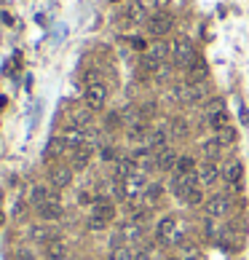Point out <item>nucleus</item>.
Returning a JSON list of instances; mask_svg holds the SVG:
<instances>
[{
	"mask_svg": "<svg viewBox=\"0 0 249 260\" xmlns=\"http://www.w3.org/2000/svg\"><path fill=\"white\" fill-rule=\"evenodd\" d=\"M196 59H198V54H196V46H193V41H190V38H185V35H180L172 43V62H174V67L188 70Z\"/></svg>",
	"mask_w": 249,
	"mask_h": 260,
	"instance_id": "nucleus-1",
	"label": "nucleus"
},
{
	"mask_svg": "<svg viewBox=\"0 0 249 260\" xmlns=\"http://www.w3.org/2000/svg\"><path fill=\"white\" fill-rule=\"evenodd\" d=\"M113 217H115V207H113V201H107V199H97V201H94V207H91V220H89V225L94 228V231H99V228H105Z\"/></svg>",
	"mask_w": 249,
	"mask_h": 260,
	"instance_id": "nucleus-2",
	"label": "nucleus"
},
{
	"mask_svg": "<svg viewBox=\"0 0 249 260\" xmlns=\"http://www.w3.org/2000/svg\"><path fill=\"white\" fill-rule=\"evenodd\" d=\"M147 33L155 35V38H161V35H166V33H172V27H174V17L169 11H155L153 17H147Z\"/></svg>",
	"mask_w": 249,
	"mask_h": 260,
	"instance_id": "nucleus-3",
	"label": "nucleus"
},
{
	"mask_svg": "<svg viewBox=\"0 0 249 260\" xmlns=\"http://www.w3.org/2000/svg\"><path fill=\"white\" fill-rule=\"evenodd\" d=\"M155 236H158V241H161V244H166V247H174V244H180V241H182L180 231H177L174 217H163L161 223H158V228H155Z\"/></svg>",
	"mask_w": 249,
	"mask_h": 260,
	"instance_id": "nucleus-4",
	"label": "nucleus"
},
{
	"mask_svg": "<svg viewBox=\"0 0 249 260\" xmlns=\"http://www.w3.org/2000/svg\"><path fill=\"white\" fill-rule=\"evenodd\" d=\"M233 212V199L228 193H214L212 199L206 201V215L209 217H225Z\"/></svg>",
	"mask_w": 249,
	"mask_h": 260,
	"instance_id": "nucleus-5",
	"label": "nucleus"
},
{
	"mask_svg": "<svg viewBox=\"0 0 249 260\" xmlns=\"http://www.w3.org/2000/svg\"><path fill=\"white\" fill-rule=\"evenodd\" d=\"M105 102H107V86H105V81H99V83H86V107L102 110Z\"/></svg>",
	"mask_w": 249,
	"mask_h": 260,
	"instance_id": "nucleus-6",
	"label": "nucleus"
},
{
	"mask_svg": "<svg viewBox=\"0 0 249 260\" xmlns=\"http://www.w3.org/2000/svg\"><path fill=\"white\" fill-rule=\"evenodd\" d=\"M139 22H147L145 6L139 3V0H131L126 9H123V14H121V25L123 27H134V25H139Z\"/></svg>",
	"mask_w": 249,
	"mask_h": 260,
	"instance_id": "nucleus-7",
	"label": "nucleus"
},
{
	"mask_svg": "<svg viewBox=\"0 0 249 260\" xmlns=\"http://www.w3.org/2000/svg\"><path fill=\"white\" fill-rule=\"evenodd\" d=\"M196 185H198V175H196V172H190V175H174L172 177V191L180 196V199H185V196H188Z\"/></svg>",
	"mask_w": 249,
	"mask_h": 260,
	"instance_id": "nucleus-8",
	"label": "nucleus"
},
{
	"mask_svg": "<svg viewBox=\"0 0 249 260\" xmlns=\"http://www.w3.org/2000/svg\"><path fill=\"white\" fill-rule=\"evenodd\" d=\"M38 215H41L43 220H59L62 215H65V209H62V201H59V196L54 193L49 201L46 204H41V207H38Z\"/></svg>",
	"mask_w": 249,
	"mask_h": 260,
	"instance_id": "nucleus-9",
	"label": "nucleus"
},
{
	"mask_svg": "<svg viewBox=\"0 0 249 260\" xmlns=\"http://www.w3.org/2000/svg\"><path fill=\"white\" fill-rule=\"evenodd\" d=\"M196 175H198V180H201L204 185H214L217 180H220V169H217L214 161H204V164L196 169Z\"/></svg>",
	"mask_w": 249,
	"mask_h": 260,
	"instance_id": "nucleus-10",
	"label": "nucleus"
},
{
	"mask_svg": "<svg viewBox=\"0 0 249 260\" xmlns=\"http://www.w3.org/2000/svg\"><path fill=\"white\" fill-rule=\"evenodd\" d=\"M49 180L54 188H67L70 183H73V169L70 167H54L49 172Z\"/></svg>",
	"mask_w": 249,
	"mask_h": 260,
	"instance_id": "nucleus-11",
	"label": "nucleus"
},
{
	"mask_svg": "<svg viewBox=\"0 0 249 260\" xmlns=\"http://www.w3.org/2000/svg\"><path fill=\"white\" fill-rule=\"evenodd\" d=\"M206 78H209V67H206V62L198 57V59L188 67V83H204Z\"/></svg>",
	"mask_w": 249,
	"mask_h": 260,
	"instance_id": "nucleus-12",
	"label": "nucleus"
},
{
	"mask_svg": "<svg viewBox=\"0 0 249 260\" xmlns=\"http://www.w3.org/2000/svg\"><path fill=\"white\" fill-rule=\"evenodd\" d=\"M91 113H94L91 107H73V113H70L73 126H78V129H91Z\"/></svg>",
	"mask_w": 249,
	"mask_h": 260,
	"instance_id": "nucleus-13",
	"label": "nucleus"
},
{
	"mask_svg": "<svg viewBox=\"0 0 249 260\" xmlns=\"http://www.w3.org/2000/svg\"><path fill=\"white\" fill-rule=\"evenodd\" d=\"M155 167H158L161 172H172L174 167H177V156L169 151H161V153H155Z\"/></svg>",
	"mask_w": 249,
	"mask_h": 260,
	"instance_id": "nucleus-14",
	"label": "nucleus"
},
{
	"mask_svg": "<svg viewBox=\"0 0 249 260\" xmlns=\"http://www.w3.org/2000/svg\"><path fill=\"white\" fill-rule=\"evenodd\" d=\"M91 161V145H81L73 151V167L75 169H86Z\"/></svg>",
	"mask_w": 249,
	"mask_h": 260,
	"instance_id": "nucleus-15",
	"label": "nucleus"
},
{
	"mask_svg": "<svg viewBox=\"0 0 249 260\" xmlns=\"http://www.w3.org/2000/svg\"><path fill=\"white\" fill-rule=\"evenodd\" d=\"M46 257H49V260H65L67 257V244L59 241V239L49 241V244H46Z\"/></svg>",
	"mask_w": 249,
	"mask_h": 260,
	"instance_id": "nucleus-16",
	"label": "nucleus"
},
{
	"mask_svg": "<svg viewBox=\"0 0 249 260\" xmlns=\"http://www.w3.org/2000/svg\"><path fill=\"white\" fill-rule=\"evenodd\" d=\"M134 172H139L134 159H121L118 164H115V180H126L129 175H134Z\"/></svg>",
	"mask_w": 249,
	"mask_h": 260,
	"instance_id": "nucleus-17",
	"label": "nucleus"
},
{
	"mask_svg": "<svg viewBox=\"0 0 249 260\" xmlns=\"http://www.w3.org/2000/svg\"><path fill=\"white\" fill-rule=\"evenodd\" d=\"M241 169H244V167H241L238 161H230L228 167H225V172H222V177L228 180V183H230L233 188H236V191L241 188Z\"/></svg>",
	"mask_w": 249,
	"mask_h": 260,
	"instance_id": "nucleus-18",
	"label": "nucleus"
},
{
	"mask_svg": "<svg viewBox=\"0 0 249 260\" xmlns=\"http://www.w3.org/2000/svg\"><path fill=\"white\" fill-rule=\"evenodd\" d=\"M70 151L67 143H65V137H54L49 148H46V161H51V159H57V156H65Z\"/></svg>",
	"mask_w": 249,
	"mask_h": 260,
	"instance_id": "nucleus-19",
	"label": "nucleus"
},
{
	"mask_svg": "<svg viewBox=\"0 0 249 260\" xmlns=\"http://www.w3.org/2000/svg\"><path fill=\"white\" fill-rule=\"evenodd\" d=\"M169 54H172V49H166V46H163V43H155L153 49L145 54V57H147V59H153L155 65H163V62L169 59Z\"/></svg>",
	"mask_w": 249,
	"mask_h": 260,
	"instance_id": "nucleus-20",
	"label": "nucleus"
},
{
	"mask_svg": "<svg viewBox=\"0 0 249 260\" xmlns=\"http://www.w3.org/2000/svg\"><path fill=\"white\" fill-rule=\"evenodd\" d=\"M222 153V143L220 140H209V143H204V159L206 161H217Z\"/></svg>",
	"mask_w": 249,
	"mask_h": 260,
	"instance_id": "nucleus-21",
	"label": "nucleus"
},
{
	"mask_svg": "<svg viewBox=\"0 0 249 260\" xmlns=\"http://www.w3.org/2000/svg\"><path fill=\"white\" fill-rule=\"evenodd\" d=\"M158 199H161V185H147V191L142 193V209H150Z\"/></svg>",
	"mask_w": 249,
	"mask_h": 260,
	"instance_id": "nucleus-22",
	"label": "nucleus"
},
{
	"mask_svg": "<svg viewBox=\"0 0 249 260\" xmlns=\"http://www.w3.org/2000/svg\"><path fill=\"white\" fill-rule=\"evenodd\" d=\"M209 123H212L214 129H225V126H228V113H225V107L212 110V113H209Z\"/></svg>",
	"mask_w": 249,
	"mask_h": 260,
	"instance_id": "nucleus-23",
	"label": "nucleus"
},
{
	"mask_svg": "<svg viewBox=\"0 0 249 260\" xmlns=\"http://www.w3.org/2000/svg\"><path fill=\"white\" fill-rule=\"evenodd\" d=\"M54 196V191H49V188H43V185H38V188H33V204H35V209L41 207V204H46Z\"/></svg>",
	"mask_w": 249,
	"mask_h": 260,
	"instance_id": "nucleus-24",
	"label": "nucleus"
},
{
	"mask_svg": "<svg viewBox=\"0 0 249 260\" xmlns=\"http://www.w3.org/2000/svg\"><path fill=\"white\" fill-rule=\"evenodd\" d=\"M177 175H190V172H196V161L190 159V156H182V159H177Z\"/></svg>",
	"mask_w": 249,
	"mask_h": 260,
	"instance_id": "nucleus-25",
	"label": "nucleus"
},
{
	"mask_svg": "<svg viewBox=\"0 0 249 260\" xmlns=\"http://www.w3.org/2000/svg\"><path fill=\"white\" fill-rule=\"evenodd\" d=\"M110 260H134V255H131L129 247H113Z\"/></svg>",
	"mask_w": 249,
	"mask_h": 260,
	"instance_id": "nucleus-26",
	"label": "nucleus"
},
{
	"mask_svg": "<svg viewBox=\"0 0 249 260\" xmlns=\"http://www.w3.org/2000/svg\"><path fill=\"white\" fill-rule=\"evenodd\" d=\"M54 231H49V228H35V231H33V239L35 241H46V244H49V241H54V236H51Z\"/></svg>",
	"mask_w": 249,
	"mask_h": 260,
	"instance_id": "nucleus-27",
	"label": "nucleus"
},
{
	"mask_svg": "<svg viewBox=\"0 0 249 260\" xmlns=\"http://www.w3.org/2000/svg\"><path fill=\"white\" fill-rule=\"evenodd\" d=\"M182 201H185V204H201V201H204V193H201V188L196 185V188H193V191H190L188 196H185Z\"/></svg>",
	"mask_w": 249,
	"mask_h": 260,
	"instance_id": "nucleus-28",
	"label": "nucleus"
},
{
	"mask_svg": "<svg viewBox=\"0 0 249 260\" xmlns=\"http://www.w3.org/2000/svg\"><path fill=\"white\" fill-rule=\"evenodd\" d=\"M220 132H222V135L217 137V140H220L222 145H225V143H233V140H236V132H233L230 126H225V129H220Z\"/></svg>",
	"mask_w": 249,
	"mask_h": 260,
	"instance_id": "nucleus-29",
	"label": "nucleus"
},
{
	"mask_svg": "<svg viewBox=\"0 0 249 260\" xmlns=\"http://www.w3.org/2000/svg\"><path fill=\"white\" fill-rule=\"evenodd\" d=\"M134 260H153V257L147 249H139V252H134Z\"/></svg>",
	"mask_w": 249,
	"mask_h": 260,
	"instance_id": "nucleus-30",
	"label": "nucleus"
},
{
	"mask_svg": "<svg viewBox=\"0 0 249 260\" xmlns=\"http://www.w3.org/2000/svg\"><path fill=\"white\" fill-rule=\"evenodd\" d=\"M131 46H134L137 51H145V41H142V38H131Z\"/></svg>",
	"mask_w": 249,
	"mask_h": 260,
	"instance_id": "nucleus-31",
	"label": "nucleus"
},
{
	"mask_svg": "<svg viewBox=\"0 0 249 260\" xmlns=\"http://www.w3.org/2000/svg\"><path fill=\"white\" fill-rule=\"evenodd\" d=\"M169 3H172V0H153V6H155V9H158V11H163V9H166V6Z\"/></svg>",
	"mask_w": 249,
	"mask_h": 260,
	"instance_id": "nucleus-32",
	"label": "nucleus"
},
{
	"mask_svg": "<svg viewBox=\"0 0 249 260\" xmlns=\"http://www.w3.org/2000/svg\"><path fill=\"white\" fill-rule=\"evenodd\" d=\"M102 159H107V161L115 159V151H113V148H105V151H102Z\"/></svg>",
	"mask_w": 249,
	"mask_h": 260,
	"instance_id": "nucleus-33",
	"label": "nucleus"
},
{
	"mask_svg": "<svg viewBox=\"0 0 249 260\" xmlns=\"http://www.w3.org/2000/svg\"><path fill=\"white\" fill-rule=\"evenodd\" d=\"M0 225H3V215H0Z\"/></svg>",
	"mask_w": 249,
	"mask_h": 260,
	"instance_id": "nucleus-34",
	"label": "nucleus"
},
{
	"mask_svg": "<svg viewBox=\"0 0 249 260\" xmlns=\"http://www.w3.org/2000/svg\"><path fill=\"white\" fill-rule=\"evenodd\" d=\"M113 3H121V0H113Z\"/></svg>",
	"mask_w": 249,
	"mask_h": 260,
	"instance_id": "nucleus-35",
	"label": "nucleus"
}]
</instances>
